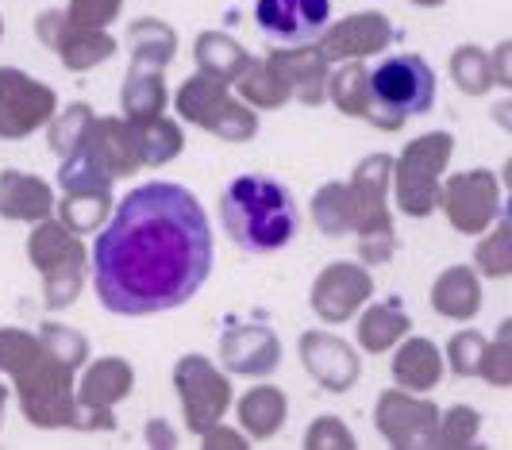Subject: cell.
Listing matches in <instances>:
<instances>
[{
  "label": "cell",
  "instance_id": "obj_4",
  "mask_svg": "<svg viewBox=\"0 0 512 450\" xmlns=\"http://www.w3.org/2000/svg\"><path fill=\"white\" fill-rule=\"evenodd\" d=\"M332 20V0H255V24L282 47L312 43Z\"/></svg>",
  "mask_w": 512,
  "mask_h": 450
},
{
  "label": "cell",
  "instance_id": "obj_2",
  "mask_svg": "<svg viewBox=\"0 0 512 450\" xmlns=\"http://www.w3.org/2000/svg\"><path fill=\"white\" fill-rule=\"evenodd\" d=\"M220 212H224L228 235L247 254H270V250L289 247L301 227L289 189L262 174H243L228 181L220 197Z\"/></svg>",
  "mask_w": 512,
  "mask_h": 450
},
{
  "label": "cell",
  "instance_id": "obj_3",
  "mask_svg": "<svg viewBox=\"0 0 512 450\" xmlns=\"http://www.w3.org/2000/svg\"><path fill=\"white\" fill-rule=\"evenodd\" d=\"M370 100L389 120H409L436 104V74L420 54H393L370 74Z\"/></svg>",
  "mask_w": 512,
  "mask_h": 450
},
{
  "label": "cell",
  "instance_id": "obj_1",
  "mask_svg": "<svg viewBox=\"0 0 512 450\" xmlns=\"http://www.w3.org/2000/svg\"><path fill=\"white\" fill-rule=\"evenodd\" d=\"M212 227L185 185L147 181L93 243V289L116 316H154L197 297L212 274Z\"/></svg>",
  "mask_w": 512,
  "mask_h": 450
}]
</instances>
